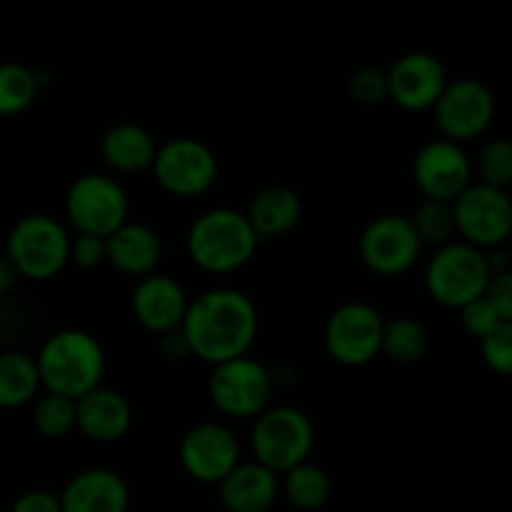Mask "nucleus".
I'll use <instances>...</instances> for the list:
<instances>
[{
  "label": "nucleus",
  "mask_w": 512,
  "mask_h": 512,
  "mask_svg": "<svg viewBox=\"0 0 512 512\" xmlns=\"http://www.w3.org/2000/svg\"><path fill=\"white\" fill-rule=\"evenodd\" d=\"M190 350L208 363L243 358L258 335V310L235 288H213L188 305L183 328Z\"/></svg>",
  "instance_id": "obj_1"
},
{
  "label": "nucleus",
  "mask_w": 512,
  "mask_h": 512,
  "mask_svg": "<svg viewBox=\"0 0 512 512\" xmlns=\"http://www.w3.org/2000/svg\"><path fill=\"white\" fill-rule=\"evenodd\" d=\"M35 365H38L40 385H45L48 393L78 400L90 390L100 388L105 353L95 335L65 328L45 340Z\"/></svg>",
  "instance_id": "obj_2"
},
{
  "label": "nucleus",
  "mask_w": 512,
  "mask_h": 512,
  "mask_svg": "<svg viewBox=\"0 0 512 512\" xmlns=\"http://www.w3.org/2000/svg\"><path fill=\"white\" fill-rule=\"evenodd\" d=\"M258 235L245 213L213 208L200 215L188 230V253L208 273H233L253 258Z\"/></svg>",
  "instance_id": "obj_3"
},
{
  "label": "nucleus",
  "mask_w": 512,
  "mask_h": 512,
  "mask_svg": "<svg viewBox=\"0 0 512 512\" xmlns=\"http://www.w3.org/2000/svg\"><path fill=\"white\" fill-rule=\"evenodd\" d=\"M315 433L308 415L298 408H268L255 418L250 445H253L255 460L268 470L288 473L298 465L308 463V455L313 450Z\"/></svg>",
  "instance_id": "obj_4"
},
{
  "label": "nucleus",
  "mask_w": 512,
  "mask_h": 512,
  "mask_svg": "<svg viewBox=\"0 0 512 512\" xmlns=\"http://www.w3.org/2000/svg\"><path fill=\"white\" fill-rule=\"evenodd\" d=\"M18 275L48 280L70 260V235L63 223L50 215H28L18 220L8 235V255Z\"/></svg>",
  "instance_id": "obj_5"
},
{
  "label": "nucleus",
  "mask_w": 512,
  "mask_h": 512,
  "mask_svg": "<svg viewBox=\"0 0 512 512\" xmlns=\"http://www.w3.org/2000/svg\"><path fill=\"white\" fill-rule=\"evenodd\" d=\"M490 278L488 258L468 243L443 245L425 270L430 295L448 308H465L483 298Z\"/></svg>",
  "instance_id": "obj_6"
},
{
  "label": "nucleus",
  "mask_w": 512,
  "mask_h": 512,
  "mask_svg": "<svg viewBox=\"0 0 512 512\" xmlns=\"http://www.w3.org/2000/svg\"><path fill=\"white\" fill-rule=\"evenodd\" d=\"M65 215L78 233L108 238L128 223V195L110 175H80L65 195Z\"/></svg>",
  "instance_id": "obj_7"
},
{
  "label": "nucleus",
  "mask_w": 512,
  "mask_h": 512,
  "mask_svg": "<svg viewBox=\"0 0 512 512\" xmlns=\"http://www.w3.org/2000/svg\"><path fill=\"white\" fill-rule=\"evenodd\" d=\"M273 388L275 380L270 370L248 355L213 365L208 380L213 405L233 418H258L265 413L273 398Z\"/></svg>",
  "instance_id": "obj_8"
},
{
  "label": "nucleus",
  "mask_w": 512,
  "mask_h": 512,
  "mask_svg": "<svg viewBox=\"0 0 512 512\" xmlns=\"http://www.w3.org/2000/svg\"><path fill=\"white\" fill-rule=\"evenodd\" d=\"M153 170L155 180L168 193L195 198L203 195L218 178V158L203 140L173 138L158 148Z\"/></svg>",
  "instance_id": "obj_9"
},
{
  "label": "nucleus",
  "mask_w": 512,
  "mask_h": 512,
  "mask_svg": "<svg viewBox=\"0 0 512 512\" xmlns=\"http://www.w3.org/2000/svg\"><path fill=\"white\" fill-rule=\"evenodd\" d=\"M383 325L378 310L368 303H345L335 310L325 325V348L338 363L365 365L380 353Z\"/></svg>",
  "instance_id": "obj_10"
},
{
  "label": "nucleus",
  "mask_w": 512,
  "mask_h": 512,
  "mask_svg": "<svg viewBox=\"0 0 512 512\" xmlns=\"http://www.w3.org/2000/svg\"><path fill=\"white\" fill-rule=\"evenodd\" d=\"M180 463L190 478L220 485L240 463V445L223 423H198L180 440Z\"/></svg>",
  "instance_id": "obj_11"
},
{
  "label": "nucleus",
  "mask_w": 512,
  "mask_h": 512,
  "mask_svg": "<svg viewBox=\"0 0 512 512\" xmlns=\"http://www.w3.org/2000/svg\"><path fill=\"white\" fill-rule=\"evenodd\" d=\"M455 230L468 245H498L512 233V203L503 190L473 185L453 205Z\"/></svg>",
  "instance_id": "obj_12"
},
{
  "label": "nucleus",
  "mask_w": 512,
  "mask_h": 512,
  "mask_svg": "<svg viewBox=\"0 0 512 512\" xmlns=\"http://www.w3.org/2000/svg\"><path fill=\"white\" fill-rule=\"evenodd\" d=\"M420 248L423 245L405 215L373 218L360 235V255L365 265L380 275H398L413 268Z\"/></svg>",
  "instance_id": "obj_13"
},
{
  "label": "nucleus",
  "mask_w": 512,
  "mask_h": 512,
  "mask_svg": "<svg viewBox=\"0 0 512 512\" xmlns=\"http://www.w3.org/2000/svg\"><path fill=\"white\" fill-rule=\"evenodd\" d=\"M435 108V123L448 140L475 138L493 120V95L478 80H455L445 85Z\"/></svg>",
  "instance_id": "obj_14"
},
{
  "label": "nucleus",
  "mask_w": 512,
  "mask_h": 512,
  "mask_svg": "<svg viewBox=\"0 0 512 512\" xmlns=\"http://www.w3.org/2000/svg\"><path fill=\"white\" fill-rule=\"evenodd\" d=\"M415 183L425 200L450 203L470 188V160L453 140H433L415 155Z\"/></svg>",
  "instance_id": "obj_15"
},
{
  "label": "nucleus",
  "mask_w": 512,
  "mask_h": 512,
  "mask_svg": "<svg viewBox=\"0 0 512 512\" xmlns=\"http://www.w3.org/2000/svg\"><path fill=\"white\" fill-rule=\"evenodd\" d=\"M445 68L435 55L408 53L388 70V98L400 108H433L445 90Z\"/></svg>",
  "instance_id": "obj_16"
},
{
  "label": "nucleus",
  "mask_w": 512,
  "mask_h": 512,
  "mask_svg": "<svg viewBox=\"0 0 512 512\" xmlns=\"http://www.w3.org/2000/svg\"><path fill=\"white\" fill-rule=\"evenodd\" d=\"M188 295L183 285L170 275L150 273L133 288V313L143 328L165 335L183 328L188 313Z\"/></svg>",
  "instance_id": "obj_17"
},
{
  "label": "nucleus",
  "mask_w": 512,
  "mask_h": 512,
  "mask_svg": "<svg viewBox=\"0 0 512 512\" xmlns=\"http://www.w3.org/2000/svg\"><path fill=\"white\" fill-rule=\"evenodd\" d=\"M63 512H128L130 490L118 473L83 470L60 493Z\"/></svg>",
  "instance_id": "obj_18"
},
{
  "label": "nucleus",
  "mask_w": 512,
  "mask_h": 512,
  "mask_svg": "<svg viewBox=\"0 0 512 512\" xmlns=\"http://www.w3.org/2000/svg\"><path fill=\"white\" fill-rule=\"evenodd\" d=\"M78 413V430L98 443H113L130 430L133 423V408L118 390L95 388L75 400Z\"/></svg>",
  "instance_id": "obj_19"
},
{
  "label": "nucleus",
  "mask_w": 512,
  "mask_h": 512,
  "mask_svg": "<svg viewBox=\"0 0 512 512\" xmlns=\"http://www.w3.org/2000/svg\"><path fill=\"white\" fill-rule=\"evenodd\" d=\"M280 493V480L273 470L253 463H238V468L220 483V500L225 512H268Z\"/></svg>",
  "instance_id": "obj_20"
},
{
  "label": "nucleus",
  "mask_w": 512,
  "mask_h": 512,
  "mask_svg": "<svg viewBox=\"0 0 512 512\" xmlns=\"http://www.w3.org/2000/svg\"><path fill=\"white\" fill-rule=\"evenodd\" d=\"M105 253L120 273L145 278L163 258V240L150 225L125 223L105 238Z\"/></svg>",
  "instance_id": "obj_21"
},
{
  "label": "nucleus",
  "mask_w": 512,
  "mask_h": 512,
  "mask_svg": "<svg viewBox=\"0 0 512 512\" xmlns=\"http://www.w3.org/2000/svg\"><path fill=\"white\" fill-rule=\"evenodd\" d=\"M300 213H303V203L300 195L288 185H268L260 190L245 213L250 228L260 238H275V235H285L298 225Z\"/></svg>",
  "instance_id": "obj_22"
},
{
  "label": "nucleus",
  "mask_w": 512,
  "mask_h": 512,
  "mask_svg": "<svg viewBox=\"0 0 512 512\" xmlns=\"http://www.w3.org/2000/svg\"><path fill=\"white\" fill-rule=\"evenodd\" d=\"M100 150L110 168L120 170V173H138V170L153 168L158 145L143 125L125 120V123H115L105 130Z\"/></svg>",
  "instance_id": "obj_23"
},
{
  "label": "nucleus",
  "mask_w": 512,
  "mask_h": 512,
  "mask_svg": "<svg viewBox=\"0 0 512 512\" xmlns=\"http://www.w3.org/2000/svg\"><path fill=\"white\" fill-rule=\"evenodd\" d=\"M40 388L38 365L23 353L0 355V408H20Z\"/></svg>",
  "instance_id": "obj_24"
},
{
  "label": "nucleus",
  "mask_w": 512,
  "mask_h": 512,
  "mask_svg": "<svg viewBox=\"0 0 512 512\" xmlns=\"http://www.w3.org/2000/svg\"><path fill=\"white\" fill-rule=\"evenodd\" d=\"M283 493L290 505L298 510H320L330 500L333 483L323 468L313 463H303L288 470L283 478Z\"/></svg>",
  "instance_id": "obj_25"
},
{
  "label": "nucleus",
  "mask_w": 512,
  "mask_h": 512,
  "mask_svg": "<svg viewBox=\"0 0 512 512\" xmlns=\"http://www.w3.org/2000/svg\"><path fill=\"white\" fill-rule=\"evenodd\" d=\"M428 350V330L415 318H395L383 325L380 353L395 363H415Z\"/></svg>",
  "instance_id": "obj_26"
},
{
  "label": "nucleus",
  "mask_w": 512,
  "mask_h": 512,
  "mask_svg": "<svg viewBox=\"0 0 512 512\" xmlns=\"http://www.w3.org/2000/svg\"><path fill=\"white\" fill-rule=\"evenodd\" d=\"M38 95V78L20 63H0V115H18Z\"/></svg>",
  "instance_id": "obj_27"
},
{
  "label": "nucleus",
  "mask_w": 512,
  "mask_h": 512,
  "mask_svg": "<svg viewBox=\"0 0 512 512\" xmlns=\"http://www.w3.org/2000/svg\"><path fill=\"white\" fill-rule=\"evenodd\" d=\"M33 425L43 438L60 440L68 438L78 428V413H75V400L65 395L48 393L35 403Z\"/></svg>",
  "instance_id": "obj_28"
},
{
  "label": "nucleus",
  "mask_w": 512,
  "mask_h": 512,
  "mask_svg": "<svg viewBox=\"0 0 512 512\" xmlns=\"http://www.w3.org/2000/svg\"><path fill=\"white\" fill-rule=\"evenodd\" d=\"M415 235H418L420 245H445L450 235L455 233V215L453 205L440 203V200H425L415 215L410 218Z\"/></svg>",
  "instance_id": "obj_29"
},
{
  "label": "nucleus",
  "mask_w": 512,
  "mask_h": 512,
  "mask_svg": "<svg viewBox=\"0 0 512 512\" xmlns=\"http://www.w3.org/2000/svg\"><path fill=\"white\" fill-rule=\"evenodd\" d=\"M480 178L483 185L495 190H505L512 185V143L510 140H493L480 153Z\"/></svg>",
  "instance_id": "obj_30"
},
{
  "label": "nucleus",
  "mask_w": 512,
  "mask_h": 512,
  "mask_svg": "<svg viewBox=\"0 0 512 512\" xmlns=\"http://www.w3.org/2000/svg\"><path fill=\"white\" fill-rule=\"evenodd\" d=\"M348 90L353 100L363 105L383 103L388 98V73L375 68V65H363V68H358L350 75Z\"/></svg>",
  "instance_id": "obj_31"
},
{
  "label": "nucleus",
  "mask_w": 512,
  "mask_h": 512,
  "mask_svg": "<svg viewBox=\"0 0 512 512\" xmlns=\"http://www.w3.org/2000/svg\"><path fill=\"white\" fill-rule=\"evenodd\" d=\"M483 358L493 370L512 375V323H500L483 338Z\"/></svg>",
  "instance_id": "obj_32"
},
{
  "label": "nucleus",
  "mask_w": 512,
  "mask_h": 512,
  "mask_svg": "<svg viewBox=\"0 0 512 512\" xmlns=\"http://www.w3.org/2000/svg\"><path fill=\"white\" fill-rule=\"evenodd\" d=\"M70 260L85 270L98 268L103 260H108V253H105V238L85 233H78L75 238H70Z\"/></svg>",
  "instance_id": "obj_33"
},
{
  "label": "nucleus",
  "mask_w": 512,
  "mask_h": 512,
  "mask_svg": "<svg viewBox=\"0 0 512 512\" xmlns=\"http://www.w3.org/2000/svg\"><path fill=\"white\" fill-rule=\"evenodd\" d=\"M460 310H463L465 328H468L473 335H480V338H485L490 330H495L500 323H503V320L498 318V313L493 310V305L485 300V295L483 298L473 300V303H468L465 308H460Z\"/></svg>",
  "instance_id": "obj_34"
},
{
  "label": "nucleus",
  "mask_w": 512,
  "mask_h": 512,
  "mask_svg": "<svg viewBox=\"0 0 512 512\" xmlns=\"http://www.w3.org/2000/svg\"><path fill=\"white\" fill-rule=\"evenodd\" d=\"M485 300L493 305L503 323H512V273L505 270V273L493 275L485 288Z\"/></svg>",
  "instance_id": "obj_35"
},
{
  "label": "nucleus",
  "mask_w": 512,
  "mask_h": 512,
  "mask_svg": "<svg viewBox=\"0 0 512 512\" xmlns=\"http://www.w3.org/2000/svg\"><path fill=\"white\" fill-rule=\"evenodd\" d=\"M10 512H63V505H60V495L48 493V490H30L15 500Z\"/></svg>",
  "instance_id": "obj_36"
},
{
  "label": "nucleus",
  "mask_w": 512,
  "mask_h": 512,
  "mask_svg": "<svg viewBox=\"0 0 512 512\" xmlns=\"http://www.w3.org/2000/svg\"><path fill=\"white\" fill-rule=\"evenodd\" d=\"M160 353H163L168 360H173V363H180V360H185L188 355H193V350H190L188 338H185L183 330L178 328L160 335Z\"/></svg>",
  "instance_id": "obj_37"
},
{
  "label": "nucleus",
  "mask_w": 512,
  "mask_h": 512,
  "mask_svg": "<svg viewBox=\"0 0 512 512\" xmlns=\"http://www.w3.org/2000/svg\"><path fill=\"white\" fill-rule=\"evenodd\" d=\"M15 280H18V270L13 268V263L5 255H0V295L8 293L15 285Z\"/></svg>",
  "instance_id": "obj_38"
}]
</instances>
